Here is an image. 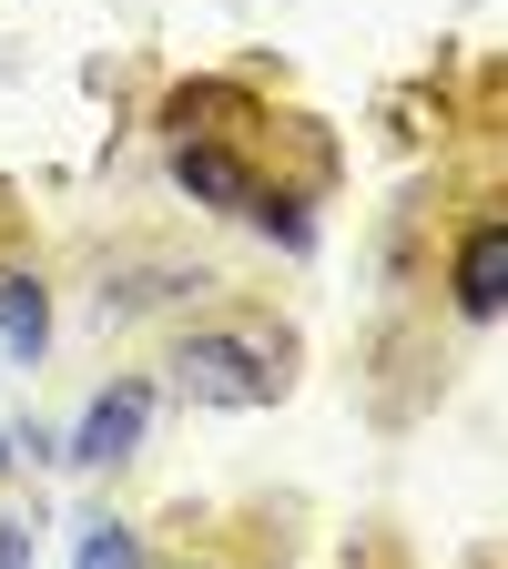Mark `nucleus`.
<instances>
[{"instance_id":"f257e3e1","label":"nucleus","mask_w":508,"mask_h":569,"mask_svg":"<svg viewBox=\"0 0 508 569\" xmlns=\"http://www.w3.org/2000/svg\"><path fill=\"white\" fill-rule=\"evenodd\" d=\"M173 387L193 407H275L285 397V367H275V346L245 336V326H203L173 346Z\"/></svg>"},{"instance_id":"f03ea898","label":"nucleus","mask_w":508,"mask_h":569,"mask_svg":"<svg viewBox=\"0 0 508 569\" xmlns=\"http://www.w3.org/2000/svg\"><path fill=\"white\" fill-rule=\"evenodd\" d=\"M142 427H153V387L122 377V387H102V397L82 407V427H71V458H82V468H122V458L142 448Z\"/></svg>"},{"instance_id":"7ed1b4c3","label":"nucleus","mask_w":508,"mask_h":569,"mask_svg":"<svg viewBox=\"0 0 508 569\" xmlns=\"http://www.w3.org/2000/svg\"><path fill=\"white\" fill-rule=\"evenodd\" d=\"M458 316L468 326H488L498 306H508V213H478V224L458 234Z\"/></svg>"},{"instance_id":"20e7f679","label":"nucleus","mask_w":508,"mask_h":569,"mask_svg":"<svg viewBox=\"0 0 508 569\" xmlns=\"http://www.w3.org/2000/svg\"><path fill=\"white\" fill-rule=\"evenodd\" d=\"M173 183H183L193 203H213V213H245V203L265 193L235 142H173Z\"/></svg>"},{"instance_id":"39448f33","label":"nucleus","mask_w":508,"mask_h":569,"mask_svg":"<svg viewBox=\"0 0 508 569\" xmlns=\"http://www.w3.org/2000/svg\"><path fill=\"white\" fill-rule=\"evenodd\" d=\"M163 122H173V142H235V132H255V92H235V82H193V92L163 102Z\"/></svg>"},{"instance_id":"423d86ee","label":"nucleus","mask_w":508,"mask_h":569,"mask_svg":"<svg viewBox=\"0 0 508 569\" xmlns=\"http://www.w3.org/2000/svg\"><path fill=\"white\" fill-rule=\"evenodd\" d=\"M0 346L21 367H41V346H51V284L21 274V264H0Z\"/></svg>"},{"instance_id":"0eeeda50","label":"nucleus","mask_w":508,"mask_h":569,"mask_svg":"<svg viewBox=\"0 0 508 569\" xmlns=\"http://www.w3.org/2000/svg\"><path fill=\"white\" fill-rule=\"evenodd\" d=\"M71 569H142V539H132L122 519H92L82 549H71Z\"/></svg>"},{"instance_id":"6e6552de","label":"nucleus","mask_w":508,"mask_h":569,"mask_svg":"<svg viewBox=\"0 0 508 569\" xmlns=\"http://www.w3.org/2000/svg\"><path fill=\"white\" fill-rule=\"evenodd\" d=\"M0 569H41L31 559V519H0Z\"/></svg>"}]
</instances>
